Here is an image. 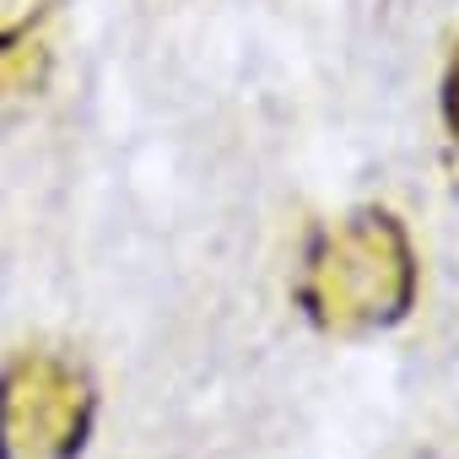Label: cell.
Listing matches in <instances>:
<instances>
[{
  "label": "cell",
  "instance_id": "1",
  "mask_svg": "<svg viewBox=\"0 0 459 459\" xmlns=\"http://www.w3.org/2000/svg\"><path fill=\"white\" fill-rule=\"evenodd\" d=\"M303 303L314 308V319L335 330H368L400 319L411 303V249L394 216L362 211L346 227L325 233L308 255Z\"/></svg>",
  "mask_w": 459,
  "mask_h": 459
},
{
  "label": "cell",
  "instance_id": "2",
  "mask_svg": "<svg viewBox=\"0 0 459 459\" xmlns=\"http://www.w3.org/2000/svg\"><path fill=\"white\" fill-rule=\"evenodd\" d=\"M55 6H60V0H0V55L33 44V33L44 28V17Z\"/></svg>",
  "mask_w": 459,
  "mask_h": 459
},
{
  "label": "cell",
  "instance_id": "3",
  "mask_svg": "<svg viewBox=\"0 0 459 459\" xmlns=\"http://www.w3.org/2000/svg\"><path fill=\"white\" fill-rule=\"evenodd\" d=\"M443 119H448V130L459 141V44L448 55V71H443Z\"/></svg>",
  "mask_w": 459,
  "mask_h": 459
}]
</instances>
